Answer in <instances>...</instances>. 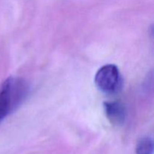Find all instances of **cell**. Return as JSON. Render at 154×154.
<instances>
[{"mask_svg": "<svg viewBox=\"0 0 154 154\" xmlns=\"http://www.w3.org/2000/svg\"><path fill=\"white\" fill-rule=\"evenodd\" d=\"M29 87L20 78L11 77L0 87V123L15 111L28 96Z\"/></svg>", "mask_w": 154, "mask_h": 154, "instance_id": "6da1fadb", "label": "cell"}, {"mask_svg": "<svg viewBox=\"0 0 154 154\" xmlns=\"http://www.w3.org/2000/svg\"><path fill=\"white\" fill-rule=\"evenodd\" d=\"M95 83L98 88L107 94H114L121 89L122 78L115 65H105L96 73Z\"/></svg>", "mask_w": 154, "mask_h": 154, "instance_id": "7a4b0ae2", "label": "cell"}, {"mask_svg": "<svg viewBox=\"0 0 154 154\" xmlns=\"http://www.w3.org/2000/svg\"><path fill=\"white\" fill-rule=\"evenodd\" d=\"M107 118L112 124L120 126L124 123L126 117V108L118 102H107L104 103Z\"/></svg>", "mask_w": 154, "mask_h": 154, "instance_id": "3957f363", "label": "cell"}, {"mask_svg": "<svg viewBox=\"0 0 154 154\" xmlns=\"http://www.w3.org/2000/svg\"><path fill=\"white\" fill-rule=\"evenodd\" d=\"M135 152L137 154H153V141L150 137H144L138 141Z\"/></svg>", "mask_w": 154, "mask_h": 154, "instance_id": "277c9868", "label": "cell"}]
</instances>
